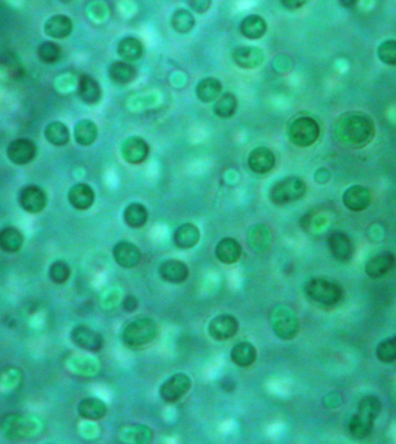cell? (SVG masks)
I'll list each match as a JSON object with an SVG mask.
<instances>
[{"label": "cell", "instance_id": "f35d334b", "mask_svg": "<svg viewBox=\"0 0 396 444\" xmlns=\"http://www.w3.org/2000/svg\"><path fill=\"white\" fill-rule=\"evenodd\" d=\"M147 214L146 207L139 203H132L128 205L124 210L123 219L128 226L132 228H139L146 224Z\"/></svg>", "mask_w": 396, "mask_h": 444}, {"label": "cell", "instance_id": "60d3db41", "mask_svg": "<svg viewBox=\"0 0 396 444\" xmlns=\"http://www.w3.org/2000/svg\"><path fill=\"white\" fill-rule=\"evenodd\" d=\"M236 105H238V102H236V96L231 93H225L218 100H215V105H213V112H215V115L222 117V118H229L234 115Z\"/></svg>", "mask_w": 396, "mask_h": 444}, {"label": "cell", "instance_id": "681fc988", "mask_svg": "<svg viewBox=\"0 0 396 444\" xmlns=\"http://www.w3.org/2000/svg\"><path fill=\"white\" fill-rule=\"evenodd\" d=\"M137 307H138V301L137 298L132 296H128L127 298L123 300V309L125 312H135Z\"/></svg>", "mask_w": 396, "mask_h": 444}, {"label": "cell", "instance_id": "9a60e30c", "mask_svg": "<svg viewBox=\"0 0 396 444\" xmlns=\"http://www.w3.org/2000/svg\"><path fill=\"white\" fill-rule=\"evenodd\" d=\"M343 204L352 212H360L367 208L372 203V194L369 189L362 185H352L343 194Z\"/></svg>", "mask_w": 396, "mask_h": 444}, {"label": "cell", "instance_id": "6da1fadb", "mask_svg": "<svg viewBox=\"0 0 396 444\" xmlns=\"http://www.w3.org/2000/svg\"><path fill=\"white\" fill-rule=\"evenodd\" d=\"M376 132L374 123L363 112H349L335 124V138L350 148H363L372 141Z\"/></svg>", "mask_w": 396, "mask_h": 444}, {"label": "cell", "instance_id": "d590c367", "mask_svg": "<svg viewBox=\"0 0 396 444\" xmlns=\"http://www.w3.org/2000/svg\"><path fill=\"white\" fill-rule=\"evenodd\" d=\"M117 52L125 61H138L144 54L143 43L138 38L131 36L122 38L117 45Z\"/></svg>", "mask_w": 396, "mask_h": 444}, {"label": "cell", "instance_id": "7dc6e473", "mask_svg": "<svg viewBox=\"0 0 396 444\" xmlns=\"http://www.w3.org/2000/svg\"><path fill=\"white\" fill-rule=\"evenodd\" d=\"M310 0H280V3L289 10H299L301 7L305 6Z\"/></svg>", "mask_w": 396, "mask_h": 444}, {"label": "cell", "instance_id": "ab89813d", "mask_svg": "<svg viewBox=\"0 0 396 444\" xmlns=\"http://www.w3.org/2000/svg\"><path fill=\"white\" fill-rule=\"evenodd\" d=\"M172 27L174 28V31L181 34H185L192 31V28L195 27V17L192 15V12L185 8L175 10L171 19Z\"/></svg>", "mask_w": 396, "mask_h": 444}, {"label": "cell", "instance_id": "b9f144b4", "mask_svg": "<svg viewBox=\"0 0 396 444\" xmlns=\"http://www.w3.org/2000/svg\"><path fill=\"white\" fill-rule=\"evenodd\" d=\"M376 359L383 363H392L396 361V336L383 339L378 344L376 349Z\"/></svg>", "mask_w": 396, "mask_h": 444}, {"label": "cell", "instance_id": "bcb514c9", "mask_svg": "<svg viewBox=\"0 0 396 444\" xmlns=\"http://www.w3.org/2000/svg\"><path fill=\"white\" fill-rule=\"evenodd\" d=\"M189 7L196 13H205L211 6L212 0H187Z\"/></svg>", "mask_w": 396, "mask_h": 444}, {"label": "cell", "instance_id": "9c48e42d", "mask_svg": "<svg viewBox=\"0 0 396 444\" xmlns=\"http://www.w3.org/2000/svg\"><path fill=\"white\" fill-rule=\"evenodd\" d=\"M192 388V378L185 374H175L165 381L160 387L161 399L166 403H174L185 396Z\"/></svg>", "mask_w": 396, "mask_h": 444}, {"label": "cell", "instance_id": "d6986e66", "mask_svg": "<svg viewBox=\"0 0 396 444\" xmlns=\"http://www.w3.org/2000/svg\"><path fill=\"white\" fill-rule=\"evenodd\" d=\"M276 163V158L271 149L268 147H257L248 156V164L254 173L266 174L273 170Z\"/></svg>", "mask_w": 396, "mask_h": 444}, {"label": "cell", "instance_id": "5bb4252c", "mask_svg": "<svg viewBox=\"0 0 396 444\" xmlns=\"http://www.w3.org/2000/svg\"><path fill=\"white\" fill-rule=\"evenodd\" d=\"M238 321L231 315H219L208 324V335L215 340H227L238 332Z\"/></svg>", "mask_w": 396, "mask_h": 444}, {"label": "cell", "instance_id": "ffe728a7", "mask_svg": "<svg viewBox=\"0 0 396 444\" xmlns=\"http://www.w3.org/2000/svg\"><path fill=\"white\" fill-rule=\"evenodd\" d=\"M232 57L241 68H257L264 61V51L257 47H239L233 51Z\"/></svg>", "mask_w": 396, "mask_h": 444}, {"label": "cell", "instance_id": "8d00e7d4", "mask_svg": "<svg viewBox=\"0 0 396 444\" xmlns=\"http://www.w3.org/2000/svg\"><path fill=\"white\" fill-rule=\"evenodd\" d=\"M45 137L54 146H64L70 140V131L62 122H52L45 126Z\"/></svg>", "mask_w": 396, "mask_h": 444}, {"label": "cell", "instance_id": "4fadbf2b", "mask_svg": "<svg viewBox=\"0 0 396 444\" xmlns=\"http://www.w3.org/2000/svg\"><path fill=\"white\" fill-rule=\"evenodd\" d=\"M150 147L146 141L140 137H129L124 140L121 146V154L123 159L131 164H138L147 159Z\"/></svg>", "mask_w": 396, "mask_h": 444}, {"label": "cell", "instance_id": "3957f363", "mask_svg": "<svg viewBox=\"0 0 396 444\" xmlns=\"http://www.w3.org/2000/svg\"><path fill=\"white\" fill-rule=\"evenodd\" d=\"M304 293L312 302L325 308L340 305L343 300V289L341 286L337 282L320 277L308 279L305 282Z\"/></svg>", "mask_w": 396, "mask_h": 444}, {"label": "cell", "instance_id": "2e32d148", "mask_svg": "<svg viewBox=\"0 0 396 444\" xmlns=\"http://www.w3.org/2000/svg\"><path fill=\"white\" fill-rule=\"evenodd\" d=\"M395 264L396 258L393 254L381 252V254H376L372 257H370L366 261L364 270L370 278L378 279L387 275L390 270H393Z\"/></svg>", "mask_w": 396, "mask_h": 444}, {"label": "cell", "instance_id": "ba28073f", "mask_svg": "<svg viewBox=\"0 0 396 444\" xmlns=\"http://www.w3.org/2000/svg\"><path fill=\"white\" fill-rule=\"evenodd\" d=\"M34 421L21 414H10L1 421V431L8 438H24L35 431Z\"/></svg>", "mask_w": 396, "mask_h": 444}, {"label": "cell", "instance_id": "f546056e", "mask_svg": "<svg viewBox=\"0 0 396 444\" xmlns=\"http://www.w3.org/2000/svg\"><path fill=\"white\" fill-rule=\"evenodd\" d=\"M201 234L196 226L192 224H185L180 226V227L175 231L174 243L178 249H190V247H195L199 241Z\"/></svg>", "mask_w": 396, "mask_h": 444}, {"label": "cell", "instance_id": "816d5d0a", "mask_svg": "<svg viewBox=\"0 0 396 444\" xmlns=\"http://www.w3.org/2000/svg\"><path fill=\"white\" fill-rule=\"evenodd\" d=\"M61 1H63V3H68L70 0H61Z\"/></svg>", "mask_w": 396, "mask_h": 444}, {"label": "cell", "instance_id": "7a4b0ae2", "mask_svg": "<svg viewBox=\"0 0 396 444\" xmlns=\"http://www.w3.org/2000/svg\"><path fill=\"white\" fill-rule=\"evenodd\" d=\"M381 401L376 396L363 397L359 400L355 413L352 414L346 424V433L352 438L363 440L371 435L374 421L379 417Z\"/></svg>", "mask_w": 396, "mask_h": 444}, {"label": "cell", "instance_id": "52a82bcc", "mask_svg": "<svg viewBox=\"0 0 396 444\" xmlns=\"http://www.w3.org/2000/svg\"><path fill=\"white\" fill-rule=\"evenodd\" d=\"M287 136L291 143L296 146L310 147L320 137V126L311 117H299L291 123L287 130Z\"/></svg>", "mask_w": 396, "mask_h": 444}, {"label": "cell", "instance_id": "4dcf8cb0", "mask_svg": "<svg viewBox=\"0 0 396 444\" xmlns=\"http://www.w3.org/2000/svg\"><path fill=\"white\" fill-rule=\"evenodd\" d=\"M108 75L114 84L128 85L136 77V68L125 61H114L108 68Z\"/></svg>", "mask_w": 396, "mask_h": 444}, {"label": "cell", "instance_id": "8fae6325", "mask_svg": "<svg viewBox=\"0 0 396 444\" xmlns=\"http://www.w3.org/2000/svg\"><path fill=\"white\" fill-rule=\"evenodd\" d=\"M6 155L10 162L17 166H24L36 156V145L34 141L26 138L13 140L7 146Z\"/></svg>", "mask_w": 396, "mask_h": 444}, {"label": "cell", "instance_id": "c3c4849f", "mask_svg": "<svg viewBox=\"0 0 396 444\" xmlns=\"http://www.w3.org/2000/svg\"><path fill=\"white\" fill-rule=\"evenodd\" d=\"M314 178L318 183L325 184L328 182L329 178H330V173H329L328 170L326 169V168H320V169L317 170L314 174Z\"/></svg>", "mask_w": 396, "mask_h": 444}, {"label": "cell", "instance_id": "484cf974", "mask_svg": "<svg viewBox=\"0 0 396 444\" xmlns=\"http://www.w3.org/2000/svg\"><path fill=\"white\" fill-rule=\"evenodd\" d=\"M108 407L99 398H85L78 405V414L87 420H100L106 417Z\"/></svg>", "mask_w": 396, "mask_h": 444}, {"label": "cell", "instance_id": "e575fe53", "mask_svg": "<svg viewBox=\"0 0 396 444\" xmlns=\"http://www.w3.org/2000/svg\"><path fill=\"white\" fill-rule=\"evenodd\" d=\"M24 243V236L21 234V231L17 228L6 227L0 231V249L13 254L20 250Z\"/></svg>", "mask_w": 396, "mask_h": 444}, {"label": "cell", "instance_id": "30bf717a", "mask_svg": "<svg viewBox=\"0 0 396 444\" xmlns=\"http://www.w3.org/2000/svg\"><path fill=\"white\" fill-rule=\"evenodd\" d=\"M17 200L22 210H26L27 213H41L47 206V194L41 187L36 185H27L21 189Z\"/></svg>", "mask_w": 396, "mask_h": 444}, {"label": "cell", "instance_id": "74e56055", "mask_svg": "<svg viewBox=\"0 0 396 444\" xmlns=\"http://www.w3.org/2000/svg\"><path fill=\"white\" fill-rule=\"evenodd\" d=\"M121 438L125 443H147L152 438V431L145 424H133L124 428Z\"/></svg>", "mask_w": 396, "mask_h": 444}, {"label": "cell", "instance_id": "603a6c76", "mask_svg": "<svg viewBox=\"0 0 396 444\" xmlns=\"http://www.w3.org/2000/svg\"><path fill=\"white\" fill-rule=\"evenodd\" d=\"M68 201L72 206L79 210H89L92 206L96 194L92 187L85 183L75 184L68 194Z\"/></svg>", "mask_w": 396, "mask_h": 444}, {"label": "cell", "instance_id": "f6af8a7d", "mask_svg": "<svg viewBox=\"0 0 396 444\" xmlns=\"http://www.w3.org/2000/svg\"><path fill=\"white\" fill-rule=\"evenodd\" d=\"M376 54L383 64L396 66V40H388L378 47Z\"/></svg>", "mask_w": 396, "mask_h": 444}, {"label": "cell", "instance_id": "1f68e13d", "mask_svg": "<svg viewBox=\"0 0 396 444\" xmlns=\"http://www.w3.org/2000/svg\"><path fill=\"white\" fill-rule=\"evenodd\" d=\"M231 358L233 362L239 367H250L257 360V349L254 347L253 344L248 342H241L233 346L231 351Z\"/></svg>", "mask_w": 396, "mask_h": 444}, {"label": "cell", "instance_id": "d4e9b609", "mask_svg": "<svg viewBox=\"0 0 396 444\" xmlns=\"http://www.w3.org/2000/svg\"><path fill=\"white\" fill-rule=\"evenodd\" d=\"M78 95L86 105H96L101 100V87L96 79L91 75H84L80 77L78 84Z\"/></svg>", "mask_w": 396, "mask_h": 444}, {"label": "cell", "instance_id": "44dd1931", "mask_svg": "<svg viewBox=\"0 0 396 444\" xmlns=\"http://www.w3.org/2000/svg\"><path fill=\"white\" fill-rule=\"evenodd\" d=\"M273 242V234L266 224H255L250 228L247 234V243L255 252H264L268 250Z\"/></svg>", "mask_w": 396, "mask_h": 444}, {"label": "cell", "instance_id": "7c38bea8", "mask_svg": "<svg viewBox=\"0 0 396 444\" xmlns=\"http://www.w3.org/2000/svg\"><path fill=\"white\" fill-rule=\"evenodd\" d=\"M71 339L75 345L89 352H98L102 349L105 343L102 335L87 326H75L72 330Z\"/></svg>", "mask_w": 396, "mask_h": 444}, {"label": "cell", "instance_id": "f1b7e54d", "mask_svg": "<svg viewBox=\"0 0 396 444\" xmlns=\"http://www.w3.org/2000/svg\"><path fill=\"white\" fill-rule=\"evenodd\" d=\"M266 28L268 26H266V20L257 14L248 15L240 24L241 34L250 40H259L264 38L266 33Z\"/></svg>", "mask_w": 396, "mask_h": 444}, {"label": "cell", "instance_id": "ee69618b", "mask_svg": "<svg viewBox=\"0 0 396 444\" xmlns=\"http://www.w3.org/2000/svg\"><path fill=\"white\" fill-rule=\"evenodd\" d=\"M70 275H71V270L68 263L64 261H54L49 268V278L57 285H62L68 282Z\"/></svg>", "mask_w": 396, "mask_h": 444}, {"label": "cell", "instance_id": "d6a6232c", "mask_svg": "<svg viewBox=\"0 0 396 444\" xmlns=\"http://www.w3.org/2000/svg\"><path fill=\"white\" fill-rule=\"evenodd\" d=\"M98 138V126L89 119L79 121L75 126V139L82 146H89Z\"/></svg>", "mask_w": 396, "mask_h": 444}, {"label": "cell", "instance_id": "f907efd6", "mask_svg": "<svg viewBox=\"0 0 396 444\" xmlns=\"http://www.w3.org/2000/svg\"><path fill=\"white\" fill-rule=\"evenodd\" d=\"M357 1H358V0H338L340 5H341L342 7H344V8H351V7L355 6Z\"/></svg>", "mask_w": 396, "mask_h": 444}, {"label": "cell", "instance_id": "7402d4cb", "mask_svg": "<svg viewBox=\"0 0 396 444\" xmlns=\"http://www.w3.org/2000/svg\"><path fill=\"white\" fill-rule=\"evenodd\" d=\"M159 275L165 282L178 284L188 278V266L176 259H168L159 266Z\"/></svg>", "mask_w": 396, "mask_h": 444}, {"label": "cell", "instance_id": "4316f807", "mask_svg": "<svg viewBox=\"0 0 396 444\" xmlns=\"http://www.w3.org/2000/svg\"><path fill=\"white\" fill-rule=\"evenodd\" d=\"M243 249L234 238H226L219 241L215 247V257L224 264H233L239 259Z\"/></svg>", "mask_w": 396, "mask_h": 444}, {"label": "cell", "instance_id": "ac0fdd59", "mask_svg": "<svg viewBox=\"0 0 396 444\" xmlns=\"http://www.w3.org/2000/svg\"><path fill=\"white\" fill-rule=\"evenodd\" d=\"M329 250L337 261H349L352 258V245L348 235L343 231H334L327 238Z\"/></svg>", "mask_w": 396, "mask_h": 444}, {"label": "cell", "instance_id": "277c9868", "mask_svg": "<svg viewBox=\"0 0 396 444\" xmlns=\"http://www.w3.org/2000/svg\"><path fill=\"white\" fill-rule=\"evenodd\" d=\"M306 194V183L299 177H285L273 184L269 198L276 205H287L301 199Z\"/></svg>", "mask_w": 396, "mask_h": 444}, {"label": "cell", "instance_id": "836d02e7", "mask_svg": "<svg viewBox=\"0 0 396 444\" xmlns=\"http://www.w3.org/2000/svg\"><path fill=\"white\" fill-rule=\"evenodd\" d=\"M222 93V84L218 79L205 78L196 86V95L204 103L215 101Z\"/></svg>", "mask_w": 396, "mask_h": 444}, {"label": "cell", "instance_id": "e0dca14e", "mask_svg": "<svg viewBox=\"0 0 396 444\" xmlns=\"http://www.w3.org/2000/svg\"><path fill=\"white\" fill-rule=\"evenodd\" d=\"M113 257L124 268H136L142 259L139 247L130 242L121 241L113 247Z\"/></svg>", "mask_w": 396, "mask_h": 444}, {"label": "cell", "instance_id": "83f0119b", "mask_svg": "<svg viewBox=\"0 0 396 444\" xmlns=\"http://www.w3.org/2000/svg\"><path fill=\"white\" fill-rule=\"evenodd\" d=\"M0 70L10 79H20L24 75V68L20 57L12 51L0 52Z\"/></svg>", "mask_w": 396, "mask_h": 444}, {"label": "cell", "instance_id": "5b68a950", "mask_svg": "<svg viewBox=\"0 0 396 444\" xmlns=\"http://www.w3.org/2000/svg\"><path fill=\"white\" fill-rule=\"evenodd\" d=\"M158 335L153 319H139L129 323L122 332V340L129 347H140L152 343Z\"/></svg>", "mask_w": 396, "mask_h": 444}, {"label": "cell", "instance_id": "7bdbcfd3", "mask_svg": "<svg viewBox=\"0 0 396 444\" xmlns=\"http://www.w3.org/2000/svg\"><path fill=\"white\" fill-rule=\"evenodd\" d=\"M38 54L45 64H55L59 61L62 51L59 45L54 42H43L38 49Z\"/></svg>", "mask_w": 396, "mask_h": 444}, {"label": "cell", "instance_id": "cb8c5ba5", "mask_svg": "<svg viewBox=\"0 0 396 444\" xmlns=\"http://www.w3.org/2000/svg\"><path fill=\"white\" fill-rule=\"evenodd\" d=\"M43 29H45V35H48L49 38L61 40V38H68V35L71 34L73 24L71 19L64 14H57L45 21Z\"/></svg>", "mask_w": 396, "mask_h": 444}, {"label": "cell", "instance_id": "8992f818", "mask_svg": "<svg viewBox=\"0 0 396 444\" xmlns=\"http://www.w3.org/2000/svg\"><path fill=\"white\" fill-rule=\"evenodd\" d=\"M273 332L280 339L291 340L299 332V321L292 309L287 305H276L270 314Z\"/></svg>", "mask_w": 396, "mask_h": 444}]
</instances>
